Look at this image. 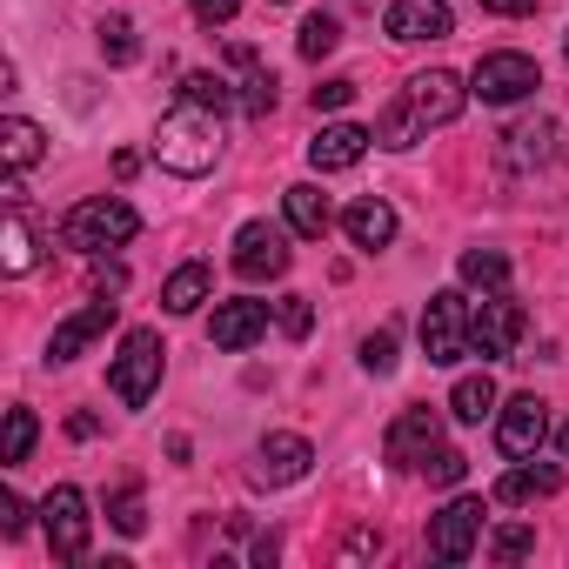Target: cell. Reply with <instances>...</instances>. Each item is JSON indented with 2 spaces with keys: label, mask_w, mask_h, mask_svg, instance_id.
Returning a JSON list of instances; mask_svg holds the SVG:
<instances>
[{
  "label": "cell",
  "mask_w": 569,
  "mask_h": 569,
  "mask_svg": "<svg viewBox=\"0 0 569 569\" xmlns=\"http://www.w3.org/2000/svg\"><path fill=\"white\" fill-rule=\"evenodd\" d=\"M462 101H469V88L449 74V68H429V74H409V88L382 108V121H376V141L382 148H416V141H429V128H449L456 114H462Z\"/></svg>",
  "instance_id": "cell-1"
},
{
  "label": "cell",
  "mask_w": 569,
  "mask_h": 569,
  "mask_svg": "<svg viewBox=\"0 0 569 569\" xmlns=\"http://www.w3.org/2000/svg\"><path fill=\"white\" fill-rule=\"evenodd\" d=\"M154 161H161L168 174H181V181L208 174V168L221 161V114L201 108V101H174V108L161 114V128H154Z\"/></svg>",
  "instance_id": "cell-2"
},
{
  "label": "cell",
  "mask_w": 569,
  "mask_h": 569,
  "mask_svg": "<svg viewBox=\"0 0 569 569\" xmlns=\"http://www.w3.org/2000/svg\"><path fill=\"white\" fill-rule=\"evenodd\" d=\"M141 234V214L121 201V194H88V201H74L68 208V221H61V241L68 248H128Z\"/></svg>",
  "instance_id": "cell-3"
},
{
  "label": "cell",
  "mask_w": 569,
  "mask_h": 569,
  "mask_svg": "<svg viewBox=\"0 0 569 569\" xmlns=\"http://www.w3.org/2000/svg\"><path fill=\"white\" fill-rule=\"evenodd\" d=\"M469 316H476V302H462L456 289H436L429 296V309H422V356L436 369H456L462 356H476L469 349Z\"/></svg>",
  "instance_id": "cell-4"
},
{
  "label": "cell",
  "mask_w": 569,
  "mask_h": 569,
  "mask_svg": "<svg viewBox=\"0 0 569 569\" xmlns=\"http://www.w3.org/2000/svg\"><path fill=\"white\" fill-rule=\"evenodd\" d=\"M536 88H542V68H536L529 54H509V48L482 54L476 74H469V94L489 101V108H516V101H529Z\"/></svg>",
  "instance_id": "cell-5"
},
{
  "label": "cell",
  "mask_w": 569,
  "mask_h": 569,
  "mask_svg": "<svg viewBox=\"0 0 569 569\" xmlns=\"http://www.w3.org/2000/svg\"><path fill=\"white\" fill-rule=\"evenodd\" d=\"M161 336L154 329H128L121 336V356H114V369H108V382H114V396L128 402V409H141L154 389H161Z\"/></svg>",
  "instance_id": "cell-6"
},
{
  "label": "cell",
  "mask_w": 569,
  "mask_h": 569,
  "mask_svg": "<svg viewBox=\"0 0 569 569\" xmlns=\"http://www.w3.org/2000/svg\"><path fill=\"white\" fill-rule=\"evenodd\" d=\"M41 529H48L54 562H81V556H88V496H81L74 482L48 489V496H41Z\"/></svg>",
  "instance_id": "cell-7"
},
{
  "label": "cell",
  "mask_w": 569,
  "mask_h": 569,
  "mask_svg": "<svg viewBox=\"0 0 569 569\" xmlns=\"http://www.w3.org/2000/svg\"><path fill=\"white\" fill-rule=\"evenodd\" d=\"M476 542H482V496H456V502H442L436 522H429V556H436V562H462Z\"/></svg>",
  "instance_id": "cell-8"
},
{
  "label": "cell",
  "mask_w": 569,
  "mask_h": 569,
  "mask_svg": "<svg viewBox=\"0 0 569 569\" xmlns=\"http://www.w3.org/2000/svg\"><path fill=\"white\" fill-rule=\"evenodd\" d=\"M234 274L241 281H281L289 274V234L268 228V221H248L234 234Z\"/></svg>",
  "instance_id": "cell-9"
},
{
  "label": "cell",
  "mask_w": 569,
  "mask_h": 569,
  "mask_svg": "<svg viewBox=\"0 0 569 569\" xmlns=\"http://www.w3.org/2000/svg\"><path fill=\"white\" fill-rule=\"evenodd\" d=\"M522 342V309L496 289V296H482L476 302V316H469V349L476 356H489V362H502L509 349Z\"/></svg>",
  "instance_id": "cell-10"
},
{
  "label": "cell",
  "mask_w": 569,
  "mask_h": 569,
  "mask_svg": "<svg viewBox=\"0 0 569 569\" xmlns=\"http://www.w3.org/2000/svg\"><path fill=\"white\" fill-rule=\"evenodd\" d=\"M542 442H549V409H542L536 396H516V402L496 409V449H502L509 462H529Z\"/></svg>",
  "instance_id": "cell-11"
},
{
  "label": "cell",
  "mask_w": 569,
  "mask_h": 569,
  "mask_svg": "<svg viewBox=\"0 0 569 569\" xmlns=\"http://www.w3.org/2000/svg\"><path fill=\"white\" fill-rule=\"evenodd\" d=\"M436 449H442V416H436V409H402V416L389 422V436H382V456H389L396 469H422Z\"/></svg>",
  "instance_id": "cell-12"
},
{
  "label": "cell",
  "mask_w": 569,
  "mask_h": 569,
  "mask_svg": "<svg viewBox=\"0 0 569 569\" xmlns=\"http://www.w3.org/2000/svg\"><path fill=\"white\" fill-rule=\"evenodd\" d=\"M309 462H316V449H309L302 436L274 429V436H261V449H254V482L289 489V482H302V476H309Z\"/></svg>",
  "instance_id": "cell-13"
},
{
  "label": "cell",
  "mask_w": 569,
  "mask_h": 569,
  "mask_svg": "<svg viewBox=\"0 0 569 569\" xmlns=\"http://www.w3.org/2000/svg\"><path fill=\"white\" fill-rule=\"evenodd\" d=\"M261 336H268V302H221V309H214V322H208V342H214V349H228V356L254 349Z\"/></svg>",
  "instance_id": "cell-14"
},
{
  "label": "cell",
  "mask_w": 569,
  "mask_h": 569,
  "mask_svg": "<svg viewBox=\"0 0 569 569\" xmlns=\"http://www.w3.org/2000/svg\"><path fill=\"white\" fill-rule=\"evenodd\" d=\"M382 28H389V41H442L456 21H449V0H396Z\"/></svg>",
  "instance_id": "cell-15"
},
{
  "label": "cell",
  "mask_w": 569,
  "mask_h": 569,
  "mask_svg": "<svg viewBox=\"0 0 569 569\" xmlns=\"http://www.w3.org/2000/svg\"><path fill=\"white\" fill-rule=\"evenodd\" d=\"M108 329H114V302H108V296H94L88 309H74V316L54 329V342H48V362H74V356H81L94 336H108Z\"/></svg>",
  "instance_id": "cell-16"
},
{
  "label": "cell",
  "mask_w": 569,
  "mask_h": 569,
  "mask_svg": "<svg viewBox=\"0 0 569 569\" xmlns=\"http://www.w3.org/2000/svg\"><path fill=\"white\" fill-rule=\"evenodd\" d=\"M369 141H376L369 128H356V121H329V128L309 141V161H316L322 174H342V168H356V161L369 154Z\"/></svg>",
  "instance_id": "cell-17"
},
{
  "label": "cell",
  "mask_w": 569,
  "mask_h": 569,
  "mask_svg": "<svg viewBox=\"0 0 569 569\" xmlns=\"http://www.w3.org/2000/svg\"><path fill=\"white\" fill-rule=\"evenodd\" d=\"M342 234H349L356 248H369V254H376V248H389V241H396V208H389L382 194H362V201H349V208H342Z\"/></svg>",
  "instance_id": "cell-18"
},
{
  "label": "cell",
  "mask_w": 569,
  "mask_h": 569,
  "mask_svg": "<svg viewBox=\"0 0 569 569\" xmlns=\"http://www.w3.org/2000/svg\"><path fill=\"white\" fill-rule=\"evenodd\" d=\"M281 201H289V228H296L302 241H322V234L336 228V208H329V194H322L316 181H296Z\"/></svg>",
  "instance_id": "cell-19"
},
{
  "label": "cell",
  "mask_w": 569,
  "mask_h": 569,
  "mask_svg": "<svg viewBox=\"0 0 569 569\" xmlns=\"http://www.w3.org/2000/svg\"><path fill=\"white\" fill-rule=\"evenodd\" d=\"M0 154H8V168H14V174H28V168L48 154V134H41L28 114H8V121H0Z\"/></svg>",
  "instance_id": "cell-20"
},
{
  "label": "cell",
  "mask_w": 569,
  "mask_h": 569,
  "mask_svg": "<svg viewBox=\"0 0 569 569\" xmlns=\"http://www.w3.org/2000/svg\"><path fill=\"white\" fill-rule=\"evenodd\" d=\"M201 302H208V268H201V261H181V268L161 281V309H168V316H194Z\"/></svg>",
  "instance_id": "cell-21"
},
{
  "label": "cell",
  "mask_w": 569,
  "mask_h": 569,
  "mask_svg": "<svg viewBox=\"0 0 569 569\" xmlns=\"http://www.w3.org/2000/svg\"><path fill=\"white\" fill-rule=\"evenodd\" d=\"M562 489V469H509L502 482H496V502H542V496H556Z\"/></svg>",
  "instance_id": "cell-22"
},
{
  "label": "cell",
  "mask_w": 569,
  "mask_h": 569,
  "mask_svg": "<svg viewBox=\"0 0 569 569\" xmlns=\"http://www.w3.org/2000/svg\"><path fill=\"white\" fill-rule=\"evenodd\" d=\"M462 281H469V289H482V296L509 289V254L502 248H462Z\"/></svg>",
  "instance_id": "cell-23"
},
{
  "label": "cell",
  "mask_w": 569,
  "mask_h": 569,
  "mask_svg": "<svg viewBox=\"0 0 569 569\" xmlns=\"http://www.w3.org/2000/svg\"><path fill=\"white\" fill-rule=\"evenodd\" d=\"M502 141H509V168H529V161H549V141H556V128L536 114V121H516Z\"/></svg>",
  "instance_id": "cell-24"
},
{
  "label": "cell",
  "mask_w": 569,
  "mask_h": 569,
  "mask_svg": "<svg viewBox=\"0 0 569 569\" xmlns=\"http://www.w3.org/2000/svg\"><path fill=\"white\" fill-rule=\"evenodd\" d=\"M449 416H456V422H482V416H496V382H489V376H462V382L449 389Z\"/></svg>",
  "instance_id": "cell-25"
},
{
  "label": "cell",
  "mask_w": 569,
  "mask_h": 569,
  "mask_svg": "<svg viewBox=\"0 0 569 569\" xmlns=\"http://www.w3.org/2000/svg\"><path fill=\"white\" fill-rule=\"evenodd\" d=\"M0 248H8V254H0V268H8V274H28L34 268V228H28V214L21 208H8V234H0Z\"/></svg>",
  "instance_id": "cell-26"
},
{
  "label": "cell",
  "mask_w": 569,
  "mask_h": 569,
  "mask_svg": "<svg viewBox=\"0 0 569 569\" xmlns=\"http://www.w3.org/2000/svg\"><path fill=\"white\" fill-rule=\"evenodd\" d=\"M34 409H8V436H0V462H8V469H21L28 462V449H34Z\"/></svg>",
  "instance_id": "cell-27"
},
{
  "label": "cell",
  "mask_w": 569,
  "mask_h": 569,
  "mask_svg": "<svg viewBox=\"0 0 569 569\" xmlns=\"http://www.w3.org/2000/svg\"><path fill=\"white\" fill-rule=\"evenodd\" d=\"M336 41H342V21H336V14H309V21H302V34H296L302 61H322V54H336Z\"/></svg>",
  "instance_id": "cell-28"
},
{
  "label": "cell",
  "mask_w": 569,
  "mask_h": 569,
  "mask_svg": "<svg viewBox=\"0 0 569 569\" xmlns=\"http://www.w3.org/2000/svg\"><path fill=\"white\" fill-rule=\"evenodd\" d=\"M94 34H101V54H108L114 68H128V61L141 54V41H134V21H121V14H108Z\"/></svg>",
  "instance_id": "cell-29"
},
{
  "label": "cell",
  "mask_w": 569,
  "mask_h": 569,
  "mask_svg": "<svg viewBox=\"0 0 569 569\" xmlns=\"http://www.w3.org/2000/svg\"><path fill=\"white\" fill-rule=\"evenodd\" d=\"M108 522H114L121 536H141V529H148V509H141V489H134V482H121V489H114Z\"/></svg>",
  "instance_id": "cell-30"
},
{
  "label": "cell",
  "mask_w": 569,
  "mask_h": 569,
  "mask_svg": "<svg viewBox=\"0 0 569 569\" xmlns=\"http://www.w3.org/2000/svg\"><path fill=\"white\" fill-rule=\"evenodd\" d=\"M241 108H248L254 121H261V114L274 108V74H268V68H254V61L241 68Z\"/></svg>",
  "instance_id": "cell-31"
},
{
  "label": "cell",
  "mask_w": 569,
  "mask_h": 569,
  "mask_svg": "<svg viewBox=\"0 0 569 569\" xmlns=\"http://www.w3.org/2000/svg\"><path fill=\"white\" fill-rule=\"evenodd\" d=\"M274 322H281V336H289V342H302V336L316 329V309H309V296H281V302H274Z\"/></svg>",
  "instance_id": "cell-32"
},
{
  "label": "cell",
  "mask_w": 569,
  "mask_h": 569,
  "mask_svg": "<svg viewBox=\"0 0 569 569\" xmlns=\"http://www.w3.org/2000/svg\"><path fill=\"white\" fill-rule=\"evenodd\" d=\"M181 101H201V108H214V114H221L234 94H228V81H221V74H188V81H181Z\"/></svg>",
  "instance_id": "cell-33"
},
{
  "label": "cell",
  "mask_w": 569,
  "mask_h": 569,
  "mask_svg": "<svg viewBox=\"0 0 569 569\" xmlns=\"http://www.w3.org/2000/svg\"><path fill=\"white\" fill-rule=\"evenodd\" d=\"M536 549V529H522V522H502L496 536H489V556L496 562H516V556H529Z\"/></svg>",
  "instance_id": "cell-34"
},
{
  "label": "cell",
  "mask_w": 569,
  "mask_h": 569,
  "mask_svg": "<svg viewBox=\"0 0 569 569\" xmlns=\"http://www.w3.org/2000/svg\"><path fill=\"white\" fill-rule=\"evenodd\" d=\"M362 369H369V376H389V369H396V329H376V336L362 342Z\"/></svg>",
  "instance_id": "cell-35"
},
{
  "label": "cell",
  "mask_w": 569,
  "mask_h": 569,
  "mask_svg": "<svg viewBox=\"0 0 569 569\" xmlns=\"http://www.w3.org/2000/svg\"><path fill=\"white\" fill-rule=\"evenodd\" d=\"M422 476H429V482H449V489H456V482L469 476V456H462V449H436V456L422 462Z\"/></svg>",
  "instance_id": "cell-36"
},
{
  "label": "cell",
  "mask_w": 569,
  "mask_h": 569,
  "mask_svg": "<svg viewBox=\"0 0 569 569\" xmlns=\"http://www.w3.org/2000/svg\"><path fill=\"white\" fill-rule=\"evenodd\" d=\"M28 529V502L14 489H0V536H21Z\"/></svg>",
  "instance_id": "cell-37"
},
{
  "label": "cell",
  "mask_w": 569,
  "mask_h": 569,
  "mask_svg": "<svg viewBox=\"0 0 569 569\" xmlns=\"http://www.w3.org/2000/svg\"><path fill=\"white\" fill-rule=\"evenodd\" d=\"M349 101H356V81H322V88H316V108H322V114H336V108H349Z\"/></svg>",
  "instance_id": "cell-38"
},
{
  "label": "cell",
  "mask_w": 569,
  "mask_h": 569,
  "mask_svg": "<svg viewBox=\"0 0 569 569\" xmlns=\"http://www.w3.org/2000/svg\"><path fill=\"white\" fill-rule=\"evenodd\" d=\"M234 8H241V0H194V21H208V28H228V21H234Z\"/></svg>",
  "instance_id": "cell-39"
},
{
  "label": "cell",
  "mask_w": 569,
  "mask_h": 569,
  "mask_svg": "<svg viewBox=\"0 0 569 569\" xmlns=\"http://www.w3.org/2000/svg\"><path fill=\"white\" fill-rule=\"evenodd\" d=\"M121 289H128V274L101 261V268H94V296H121Z\"/></svg>",
  "instance_id": "cell-40"
},
{
  "label": "cell",
  "mask_w": 569,
  "mask_h": 569,
  "mask_svg": "<svg viewBox=\"0 0 569 569\" xmlns=\"http://www.w3.org/2000/svg\"><path fill=\"white\" fill-rule=\"evenodd\" d=\"M482 8H489V14H509V21H516V14H529V8H536V0H482Z\"/></svg>",
  "instance_id": "cell-41"
},
{
  "label": "cell",
  "mask_w": 569,
  "mask_h": 569,
  "mask_svg": "<svg viewBox=\"0 0 569 569\" xmlns=\"http://www.w3.org/2000/svg\"><path fill=\"white\" fill-rule=\"evenodd\" d=\"M556 442H562V456H569V422H562V436H556Z\"/></svg>",
  "instance_id": "cell-42"
}]
</instances>
